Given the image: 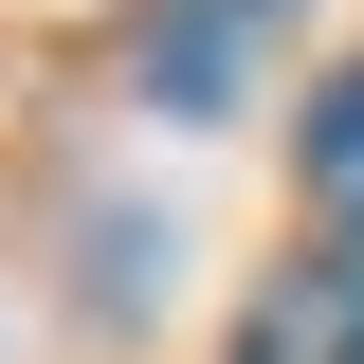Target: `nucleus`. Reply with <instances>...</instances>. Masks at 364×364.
I'll use <instances>...</instances> for the list:
<instances>
[{
    "instance_id": "3",
    "label": "nucleus",
    "mask_w": 364,
    "mask_h": 364,
    "mask_svg": "<svg viewBox=\"0 0 364 364\" xmlns=\"http://www.w3.org/2000/svg\"><path fill=\"white\" fill-rule=\"evenodd\" d=\"M291 164H310V200H328V237L364 255V55H346V73L310 91V146H291Z\"/></svg>"
},
{
    "instance_id": "2",
    "label": "nucleus",
    "mask_w": 364,
    "mask_h": 364,
    "mask_svg": "<svg viewBox=\"0 0 364 364\" xmlns=\"http://www.w3.org/2000/svg\"><path fill=\"white\" fill-rule=\"evenodd\" d=\"M237 364H364V255H291V273H255Z\"/></svg>"
},
{
    "instance_id": "1",
    "label": "nucleus",
    "mask_w": 364,
    "mask_h": 364,
    "mask_svg": "<svg viewBox=\"0 0 364 364\" xmlns=\"http://www.w3.org/2000/svg\"><path fill=\"white\" fill-rule=\"evenodd\" d=\"M273 18H291V0H164V18H146V109H164V128H219L237 91H255V55H273Z\"/></svg>"
}]
</instances>
